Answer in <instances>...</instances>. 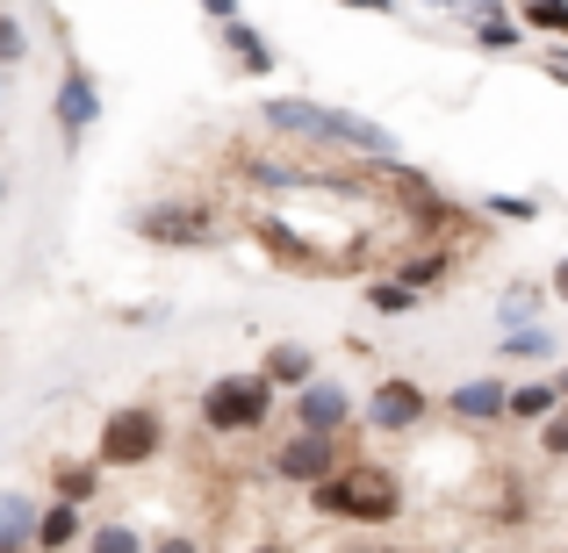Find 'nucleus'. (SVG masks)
<instances>
[{
    "label": "nucleus",
    "mask_w": 568,
    "mask_h": 553,
    "mask_svg": "<svg viewBox=\"0 0 568 553\" xmlns=\"http://www.w3.org/2000/svg\"><path fill=\"white\" fill-rule=\"evenodd\" d=\"M310 511L317 518H346V525H396L403 518V482H396V468L346 460L338 474L310 482Z\"/></svg>",
    "instance_id": "nucleus-1"
},
{
    "label": "nucleus",
    "mask_w": 568,
    "mask_h": 553,
    "mask_svg": "<svg viewBox=\"0 0 568 553\" xmlns=\"http://www.w3.org/2000/svg\"><path fill=\"white\" fill-rule=\"evenodd\" d=\"M130 231L144 237V245L159 252H209L223 231L216 202H202V194H159V202H144L138 216H130Z\"/></svg>",
    "instance_id": "nucleus-2"
},
{
    "label": "nucleus",
    "mask_w": 568,
    "mask_h": 553,
    "mask_svg": "<svg viewBox=\"0 0 568 553\" xmlns=\"http://www.w3.org/2000/svg\"><path fill=\"white\" fill-rule=\"evenodd\" d=\"M194 417H202V431H216V439H245V431H260L266 417H274V381H266V373H216V381L202 388V402H194Z\"/></svg>",
    "instance_id": "nucleus-3"
},
{
    "label": "nucleus",
    "mask_w": 568,
    "mask_h": 553,
    "mask_svg": "<svg viewBox=\"0 0 568 553\" xmlns=\"http://www.w3.org/2000/svg\"><path fill=\"white\" fill-rule=\"evenodd\" d=\"M166 453V417L144 410V402H130V410H109L101 417V439H94V468H152V460Z\"/></svg>",
    "instance_id": "nucleus-4"
},
{
    "label": "nucleus",
    "mask_w": 568,
    "mask_h": 553,
    "mask_svg": "<svg viewBox=\"0 0 568 553\" xmlns=\"http://www.w3.org/2000/svg\"><path fill=\"white\" fill-rule=\"evenodd\" d=\"M425 417H432V396L410 373H388V381H375V396L361 402V424L382 431V439H403V431H417Z\"/></svg>",
    "instance_id": "nucleus-5"
},
{
    "label": "nucleus",
    "mask_w": 568,
    "mask_h": 553,
    "mask_svg": "<svg viewBox=\"0 0 568 553\" xmlns=\"http://www.w3.org/2000/svg\"><path fill=\"white\" fill-rule=\"evenodd\" d=\"M346 468V446L332 439V431H288V439L274 446V468L266 474H281V482H324V474H338Z\"/></svg>",
    "instance_id": "nucleus-6"
},
{
    "label": "nucleus",
    "mask_w": 568,
    "mask_h": 553,
    "mask_svg": "<svg viewBox=\"0 0 568 553\" xmlns=\"http://www.w3.org/2000/svg\"><path fill=\"white\" fill-rule=\"evenodd\" d=\"M324 152H346V158H403L396 130L367 123L353 109H324Z\"/></svg>",
    "instance_id": "nucleus-7"
},
{
    "label": "nucleus",
    "mask_w": 568,
    "mask_h": 553,
    "mask_svg": "<svg viewBox=\"0 0 568 553\" xmlns=\"http://www.w3.org/2000/svg\"><path fill=\"white\" fill-rule=\"evenodd\" d=\"M51 115H58V137L65 144H80L87 130L101 123V86H94L87 65H65V80H58V94H51Z\"/></svg>",
    "instance_id": "nucleus-8"
},
{
    "label": "nucleus",
    "mask_w": 568,
    "mask_h": 553,
    "mask_svg": "<svg viewBox=\"0 0 568 553\" xmlns=\"http://www.w3.org/2000/svg\"><path fill=\"white\" fill-rule=\"evenodd\" d=\"M260 123H266V137H281V144H324V101H310V94H266L260 101Z\"/></svg>",
    "instance_id": "nucleus-9"
},
{
    "label": "nucleus",
    "mask_w": 568,
    "mask_h": 553,
    "mask_svg": "<svg viewBox=\"0 0 568 553\" xmlns=\"http://www.w3.org/2000/svg\"><path fill=\"white\" fill-rule=\"evenodd\" d=\"M353 424V396L338 381H324V373H310L303 388H295V431H346Z\"/></svg>",
    "instance_id": "nucleus-10"
},
{
    "label": "nucleus",
    "mask_w": 568,
    "mask_h": 553,
    "mask_svg": "<svg viewBox=\"0 0 568 553\" xmlns=\"http://www.w3.org/2000/svg\"><path fill=\"white\" fill-rule=\"evenodd\" d=\"M216 43L231 51L237 80H266V72H274V43H266L260 29L245 22V14H231V22H216Z\"/></svg>",
    "instance_id": "nucleus-11"
},
{
    "label": "nucleus",
    "mask_w": 568,
    "mask_h": 553,
    "mask_svg": "<svg viewBox=\"0 0 568 553\" xmlns=\"http://www.w3.org/2000/svg\"><path fill=\"white\" fill-rule=\"evenodd\" d=\"M504 396H511L504 381H460L446 388V417L454 424H504Z\"/></svg>",
    "instance_id": "nucleus-12"
},
{
    "label": "nucleus",
    "mask_w": 568,
    "mask_h": 553,
    "mask_svg": "<svg viewBox=\"0 0 568 553\" xmlns=\"http://www.w3.org/2000/svg\"><path fill=\"white\" fill-rule=\"evenodd\" d=\"M454 274H460V252H446V245L410 252V259L396 266V280H403V288H417V295H425V288H439V280H454Z\"/></svg>",
    "instance_id": "nucleus-13"
},
{
    "label": "nucleus",
    "mask_w": 568,
    "mask_h": 553,
    "mask_svg": "<svg viewBox=\"0 0 568 553\" xmlns=\"http://www.w3.org/2000/svg\"><path fill=\"white\" fill-rule=\"evenodd\" d=\"M80 503H51V511H37V532H29V546H43V553H65L72 540H80Z\"/></svg>",
    "instance_id": "nucleus-14"
},
{
    "label": "nucleus",
    "mask_w": 568,
    "mask_h": 553,
    "mask_svg": "<svg viewBox=\"0 0 568 553\" xmlns=\"http://www.w3.org/2000/svg\"><path fill=\"white\" fill-rule=\"evenodd\" d=\"M555 410H561L555 381H526V388L504 396V424H540V417H555Z\"/></svg>",
    "instance_id": "nucleus-15"
},
{
    "label": "nucleus",
    "mask_w": 568,
    "mask_h": 553,
    "mask_svg": "<svg viewBox=\"0 0 568 553\" xmlns=\"http://www.w3.org/2000/svg\"><path fill=\"white\" fill-rule=\"evenodd\" d=\"M29 532H37V503L22 489H0V553H22Z\"/></svg>",
    "instance_id": "nucleus-16"
},
{
    "label": "nucleus",
    "mask_w": 568,
    "mask_h": 553,
    "mask_svg": "<svg viewBox=\"0 0 568 553\" xmlns=\"http://www.w3.org/2000/svg\"><path fill=\"white\" fill-rule=\"evenodd\" d=\"M260 373H266L274 388H303L310 373H317V352H310V346H266Z\"/></svg>",
    "instance_id": "nucleus-17"
},
{
    "label": "nucleus",
    "mask_w": 568,
    "mask_h": 553,
    "mask_svg": "<svg viewBox=\"0 0 568 553\" xmlns=\"http://www.w3.org/2000/svg\"><path fill=\"white\" fill-rule=\"evenodd\" d=\"M425 303V295L417 288H403L396 274H382V280H367V309H375V317H410V309Z\"/></svg>",
    "instance_id": "nucleus-18"
},
{
    "label": "nucleus",
    "mask_w": 568,
    "mask_h": 553,
    "mask_svg": "<svg viewBox=\"0 0 568 553\" xmlns=\"http://www.w3.org/2000/svg\"><path fill=\"white\" fill-rule=\"evenodd\" d=\"M51 489H58V503H87L101 489V468L94 460H65V468H51Z\"/></svg>",
    "instance_id": "nucleus-19"
},
{
    "label": "nucleus",
    "mask_w": 568,
    "mask_h": 553,
    "mask_svg": "<svg viewBox=\"0 0 568 553\" xmlns=\"http://www.w3.org/2000/svg\"><path fill=\"white\" fill-rule=\"evenodd\" d=\"M518 22L540 29V37H555V43H568V0H518Z\"/></svg>",
    "instance_id": "nucleus-20"
},
{
    "label": "nucleus",
    "mask_w": 568,
    "mask_h": 553,
    "mask_svg": "<svg viewBox=\"0 0 568 553\" xmlns=\"http://www.w3.org/2000/svg\"><path fill=\"white\" fill-rule=\"evenodd\" d=\"M532 317H540V295H532V288H511V295L497 303V324H504V331H526Z\"/></svg>",
    "instance_id": "nucleus-21"
},
{
    "label": "nucleus",
    "mask_w": 568,
    "mask_h": 553,
    "mask_svg": "<svg viewBox=\"0 0 568 553\" xmlns=\"http://www.w3.org/2000/svg\"><path fill=\"white\" fill-rule=\"evenodd\" d=\"M475 43H483V51H504V58H511V51H518V22H511V14H504V22H475Z\"/></svg>",
    "instance_id": "nucleus-22"
},
{
    "label": "nucleus",
    "mask_w": 568,
    "mask_h": 553,
    "mask_svg": "<svg viewBox=\"0 0 568 553\" xmlns=\"http://www.w3.org/2000/svg\"><path fill=\"white\" fill-rule=\"evenodd\" d=\"M87 553H144V540L130 525H101L94 540H87Z\"/></svg>",
    "instance_id": "nucleus-23"
},
{
    "label": "nucleus",
    "mask_w": 568,
    "mask_h": 553,
    "mask_svg": "<svg viewBox=\"0 0 568 553\" xmlns=\"http://www.w3.org/2000/svg\"><path fill=\"white\" fill-rule=\"evenodd\" d=\"M22 58H29V29L14 14H0V65H22Z\"/></svg>",
    "instance_id": "nucleus-24"
},
{
    "label": "nucleus",
    "mask_w": 568,
    "mask_h": 553,
    "mask_svg": "<svg viewBox=\"0 0 568 553\" xmlns=\"http://www.w3.org/2000/svg\"><path fill=\"white\" fill-rule=\"evenodd\" d=\"M540 453L568 460V402H561V417H540Z\"/></svg>",
    "instance_id": "nucleus-25"
},
{
    "label": "nucleus",
    "mask_w": 568,
    "mask_h": 553,
    "mask_svg": "<svg viewBox=\"0 0 568 553\" xmlns=\"http://www.w3.org/2000/svg\"><path fill=\"white\" fill-rule=\"evenodd\" d=\"M540 352H547V331H532V324L504 338V360H540Z\"/></svg>",
    "instance_id": "nucleus-26"
},
{
    "label": "nucleus",
    "mask_w": 568,
    "mask_h": 553,
    "mask_svg": "<svg viewBox=\"0 0 568 553\" xmlns=\"http://www.w3.org/2000/svg\"><path fill=\"white\" fill-rule=\"evenodd\" d=\"M489 216H504V223H532L540 208H532L526 194H497V202H489Z\"/></svg>",
    "instance_id": "nucleus-27"
},
{
    "label": "nucleus",
    "mask_w": 568,
    "mask_h": 553,
    "mask_svg": "<svg viewBox=\"0 0 568 553\" xmlns=\"http://www.w3.org/2000/svg\"><path fill=\"white\" fill-rule=\"evenodd\" d=\"M540 72H547V80H555V86H568V43H555V51L540 58Z\"/></svg>",
    "instance_id": "nucleus-28"
},
{
    "label": "nucleus",
    "mask_w": 568,
    "mask_h": 553,
    "mask_svg": "<svg viewBox=\"0 0 568 553\" xmlns=\"http://www.w3.org/2000/svg\"><path fill=\"white\" fill-rule=\"evenodd\" d=\"M338 8H353V14H396L403 0H338Z\"/></svg>",
    "instance_id": "nucleus-29"
},
{
    "label": "nucleus",
    "mask_w": 568,
    "mask_h": 553,
    "mask_svg": "<svg viewBox=\"0 0 568 553\" xmlns=\"http://www.w3.org/2000/svg\"><path fill=\"white\" fill-rule=\"evenodd\" d=\"M144 553H202V546H194L187 532H166V540H159V546H144Z\"/></svg>",
    "instance_id": "nucleus-30"
},
{
    "label": "nucleus",
    "mask_w": 568,
    "mask_h": 553,
    "mask_svg": "<svg viewBox=\"0 0 568 553\" xmlns=\"http://www.w3.org/2000/svg\"><path fill=\"white\" fill-rule=\"evenodd\" d=\"M547 288H555V303H568V252L555 259V274H547Z\"/></svg>",
    "instance_id": "nucleus-31"
},
{
    "label": "nucleus",
    "mask_w": 568,
    "mask_h": 553,
    "mask_svg": "<svg viewBox=\"0 0 568 553\" xmlns=\"http://www.w3.org/2000/svg\"><path fill=\"white\" fill-rule=\"evenodd\" d=\"M202 14H209V22H231V14H237V0H202Z\"/></svg>",
    "instance_id": "nucleus-32"
},
{
    "label": "nucleus",
    "mask_w": 568,
    "mask_h": 553,
    "mask_svg": "<svg viewBox=\"0 0 568 553\" xmlns=\"http://www.w3.org/2000/svg\"><path fill=\"white\" fill-rule=\"evenodd\" d=\"M555 396H561V402H568V367H561V373H555Z\"/></svg>",
    "instance_id": "nucleus-33"
},
{
    "label": "nucleus",
    "mask_w": 568,
    "mask_h": 553,
    "mask_svg": "<svg viewBox=\"0 0 568 553\" xmlns=\"http://www.w3.org/2000/svg\"><path fill=\"white\" fill-rule=\"evenodd\" d=\"M0 202H8V173H0Z\"/></svg>",
    "instance_id": "nucleus-34"
},
{
    "label": "nucleus",
    "mask_w": 568,
    "mask_h": 553,
    "mask_svg": "<svg viewBox=\"0 0 568 553\" xmlns=\"http://www.w3.org/2000/svg\"><path fill=\"white\" fill-rule=\"evenodd\" d=\"M0 94H8V65H0Z\"/></svg>",
    "instance_id": "nucleus-35"
},
{
    "label": "nucleus",
    "mask_w": 568,
    "mask_h": 553,
    "mask_svg": "<svg viewBox=\"0 0 568 553\" xmlns=\"http://www.w3.org/2000/svg\"><path fill=\"white\" fill-rule=\"evenodd\" d=\"M252 553H281V546H252Z\"/></svg>",
    "instance_id": "nucleus-36"
}]
</instances>
